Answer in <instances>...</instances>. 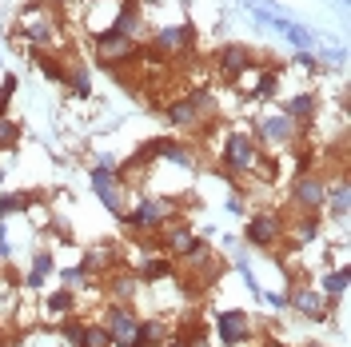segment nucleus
I'll return each mask as SVG.
<instances>
[{
    "instance_id": "obj_1",
    "label": "nucleus",
    "mask_w": 351,
    "mask_h": 347,
    "mask_svg": "<svg viewBox=\"0 0 351 347\" xmlns=\"http://www.w3.org/2000/svg\"><path fill=\"white\" fill-rule=\"evenodd\" d=\"M64 8H56V4H24L21 16H16V40L24 48H32V52H64L60 44H64V16H60Z\"/></svg>"
},
{
    "instance_id": "obj_2",
    "label": "nucleus",
    "mask_w": 351,
    "mask_h": 347,
    "mask_svg": "<svg viewBox=\"0 0 351 347\" xmlns=\"http://www.w3.org/2000/svg\"><path fill=\"white\" fill-rule=\"evenodd\" d=\"M160 116L180 132H204V124L216 116V96L208 92V88H192L188 96H180V100H168Z\"/></svg>"
},
{
    "instance_id": "obj_3",
    "label": "nucleus",
    "mask_w": 351,
    "mask_h": 347,
    "mask_svg": "<svg viewBox=\"0 0 351 347\" xmlns=\"http://www.w3.org/2000/svg\"><path fill=\"white\" fill-rule=\"evenodd\" d=\"M260 156L263 152H260V144L252 140V132L232 128V132H223V140H219V172L228 180H240V176L256 172Z\"/></svg>"
},
{
    "instance_id": "obj_4",
    "label": "nucleus",
    "mask_w": 351,
    "mask_h": 347,
    "mask_svg": "<svg viewBox=\"0 0 351 347\" xmlns=\"http://www.w3.org/2000/svg\"><path fill=\"white\" fill-rule=\"evenodd\" d=\"M176 216H180V200H172V195H140L128 212H124L120 224L128 232H136V236H144V232H160Z\"/></svg>"
},
{
    "instance_id": "obj_5",
    "label": "nucleus",
    "mask_w": 351,
    "mask_h": 347,
    "mask_svg": "<svg viewBox=\"0 0 351 347\" xmlns=\"http://www.w3.org/2000/svg\"><path fill=\"white\" fill-rule=\"evenodd\" d=\"M92 56H96V64L108 68V72H128V64H136L144 56V44L108 28V32H96L92 36Z\"/></svg>"
},
{
    "instance_id": "obj_6",
    "label": "nucleus",
    "mask_w": 351,
    "mask_h": 347,
    "mask_svg": "<svg viewBox=\"0 0 351 347\" xmlns=\"http://www.w3.org/2000/svg\"><path fill=\"white\" fill-rule=\"evenodd\" d=\"M328 172H295L287 188L291 216H324V200H328Z\"/></svg>"
},
{
    "instance_id": "obj_7",
    "label": "nucleus",
    "mask_w": 351,
    "mask_h": 347,
    "mask_svg": "<svg viewBox=\"0 0 351 347\" xmlns=\"http://www.w3.org/2000/svg\"><path fill=\"white\" fill-rule=\"evenodd\" d=\"M300 132H304V124H295L287 112H267V116L256 120L252 140L260 144V152H284V148L300 144Z\"/></svg>"
},
{
    "instance_id": "obj_8",
    "label": "nucleus",
    "mask_w": 351,
    "mask_h": 347,
    "mask_svg": "<svg viewBox=\"0 0 351 347\" xmlns=\"http://www.w3.org/2000/svg\"><path fill=\"white\" fill-rule=\"evenodd\" d=\"M243 239L252 252H276L280 243L287 239V219L271 208H260L247 216V228H243Z\"/></svg>"
},
{
    "instance_id": "obj_9",
    "label": "nucleus",
    "mask_w": 351,
    "mask_h": 347,
    "mask_svg": "<svg viewBox=\"0 0 351 347\" xmlns=\"http://www.w3.org/2000/svg\"><path fill=\"white\" fill-rule=\"evenodd\" d=\"M88 184H92V192H96L100 208H104L108 216L124 219V212H128V200H132V188L116 184L112 168H104V164H92V172H88Z\"/></svg>"
},
{
    "instance_id": "obj_10",
    "label": "nucleus",
    "mask_w": 351,
    "mask_h": 347,
    "mask_svg": "<svg viewBox=\"0 0 351 347\" xmlns=\"http://www.w3.org/2000/svg\"><path fill=\"white\" fill-rule=\"evenodd\" d=\"M260 64L252 44H219L216 48V76L223 84H236L240 76H247L252 68Z\"/></svg>"
},
{
    "instance_id": "obj_11",
    "label": "nucleus",
    "mask_w": 351,
    "mask_h": 347,
    "mask_svg": "<svg viewBox=\"0 0 351 347\" xmlns=\"http://www.w3.org/2000/svg\"><path fill=\"white\" fill-rule=\"evenodd\" d=\"M216 339L223 347H243L256 339V320L243 307H219L216 311Z\"/></svg>"
},
{
    "instance_id": "obj_12",
    "label": "nucleus",
    "mask_w": 351,
    "mask_h": 347,
    "mask_svg": "<svg viewBox=\"0 0 351 347\" xmlns=\"http://www.w3.org/2000/svg\"><path fill=\"white\" fill-rule=\"evenodd\" d=\"M284 296H287V307H291V311H300V315L311 320V324H324V320L331 315V307H335L328 296H319V291H315V283H291Z\"/></svg>"
},
{
    "instance_id": "obj_13",
    "label": "nucleus",
    "mask_w": 351,
    "mask_h": 347,
    "mask_svg": "<svg viewBox=\"0 0 351 347\" xmlns=\"http://www.w3.org/2000/svg\"><path fill=\"white\" fill-rule=\"evenodd\" d=\"M100 291H104L108 304H116V307H136V296H140V276H136V267L116 263L108 276L100 280Z\"/></svg>"
},
{
    "instance_id": "obj_14",
    "label": "nucleus",
    "mask_w": 351,
    "mask_h": 347,
    "mask_svg": "<svg viewBox=\"0 0 351 347\" xmlns=\"http://www.w3.org/2000/svg\"><path fill=\"white\" fill-rule=\"evenodd\" d=\"M148 144H152L156 160L180 164V168H188V172H199V168H204V152H199L196 144H188V140H176V136H156V140H148Z\"/></svg>"
},
{
    "instance_id": "obj_15",
    "label": "nucleus",
    "mask_w": 351,
    "mask_h": 347,
    "mask_svg": "<svg viewBox=\"0 0 351 347\" xmlns=\"http://www.w3.org/2000/svg\"><path fill=\"white\" fill-rule=\"evenodd\" d=\"M232 88H240L252 104H263L280 92V64H256L247 76H240Z\"/></svg>"
},
{
    "instance_id": "obj_16",
    "label": "nucleus",
    "mask_w": 351,
    "mask_h": 347,
    "mask_svg": "<svg viewBox=\"0 0 351 347\" xmlns=\"http://www.w3.org/2000/svg\"><path fill=\"white\" fill-rule=\"evenodd\" d=\"M100 324L108 327L112 347H136V335H140V315H136L132 307L108 304V307H104V320H100Z\"/></svg>"
},
{
    "instance_id": "obj_17",
    "label": "nucleus",
    "mask_w": 351,
    "mask_h": 347,
    "mask_svg": "<svg viewBox=\"0 0 351 347\" xmlns=\"http://www.w3.org/2000/svg\"><path fill=\"white\" fill-rule=\"evenodd\" d=\"M144 0H116V16H112V32H120V36H132V40H140V32H144Z\"/></svg>"
},
{
    "instance_id": "obj_18",
    "label": "nucleus",
    "mask_w": 351,
    "mask_h": 347,
    "mask_svg": "<svg viewBox=\"0 0 351 347\" xmlns=\"http://www.w3.org/2000/svg\"><path fill=\"white\" fill-rule=\"evenodd\" d=\"M348 208H351V184L348 172H335V180H328V200H324V216L335 224H348Z\"/></svg>"
},
{
    "instance_id": "obj_19",
    "label": "nucleus",
    "mask_w": 351,
    "mask_h": 347,
    "mask_svg": "<svg viewBox=\"0 0 351 347\" xmlns=\"http://www.w3.org/2000/svg\"><path fill=\"white\" fill-rule=\"evenodd\" d=\"M116 263H120V260H116V252H112L108 243H96V248H88V252H84V260L76 263V267H80L92 283H100Z\"/></svg>"
},
{
    "instance_id": "obj_20",
    "label": "nucleus",
    "mask_w": 351,
    "mask_h": 347,
    "mask_svg": "<svg viewBox=\"0 0 351 347\" xmlns=\"http://www.w3.org/2000/svg\"><path fill=\"white\" fill-rule=\"evenodd\" d=\"M348 283H351V267H348V263H335V267H328V272H319L315 291H319V296H328L331 304H343Z\"/></svg>"
},
{
    "instance_id": "obj_21",
    "label": "nucleus",
    "mask_w": 351,
    "mask_h": 347,
    "mask_svg": "<svg viewBox=\"0 0 351 347\" xmlns=\"http://www.w3.org/2000/svg\"><path fill=\"white\" fill-rule=\"evenodd\" d=\"M136 276H140V283L172 280V276H176V260L168 256V252H148L144 260L136 263Z\"/></svg>"
},
{
    "instance_id": "obj_22",
    "label": "nucleus",
    "mask_w": 351,
    "mask_h": 347,
    "mask_svg": "<svg viewBox=\"0 0 351 347\" xmlns=\"http://www.w3.org/2000/svg\"><path fill=\"white\" fill-rule=\"evenodd\" d=\"M295 124H311L315 120V112H319V92H295V96H287L284 100V108Z\"/></svg>"
},
{
    "instance_id": "obj_23",
    "label": "nucleus",
    "mask_w": 351,
    "mask_h": 347,
    "mask_svg": "<svg viewBox=\"0 0 351 347\" xmlns=\"http://www.w3.org/2000/svg\"><path fill=\"white\" fill-rule=\"evenodd\" d=\"M52 272H56L52 252H48V248H36V252H32V263H28V272H24V287H28V291H40L44 280H48Z\"/></svg>"
},
{
    "instance_id": "obj_24",
    "label": "nucleus",
    "mask_w": 351,
    "mask_h": 347,
    "mask_svg": "<svg viewBox=\"0 0 351 347\" xmlns=\"http://www.w3.org/2000/svg\"><path fill=\"white\" fill-rule=\"evenodd\" d=\"M291 248H311L324 236V216H291Z\"/></svg>"
},
{
    "instance_id": "obj_25",
    "label": "nucleus",
    "mask_w": 351,
    "mask_h": 347,
    "mask_svg": "<svg viewBox=\"0 0 351 347\" xmlns=\"http://www.w3.org/2000/svg\"><path fill=\"white\" fill-rule=\"evenodd\" d=\"M172 339V324L168 320H160V315H148V320H140V335H136V347H160Z\"/></svg>"
},
{
    "instance_id": "obj_26",
    "label": "nucleus",
    "mask_w": 351,
    "mask_h": 347,
    "mask_svg": "<svg viewBox=\"0 0 351 347\" xmlns=\"http://www.w3.org/2000/svg\"><path fill=\"white\" fill-rule=\"evenodd\" d=\"M36 204H40V195L36 192H0V219L21 216V212L36 208Z\"/></svg>"
},
{
    "instance_id": "obj_27",
    "label": "nucleus",
    "mask_w": 351,
    "mask_h": 347,
    "mask_svg": "<svg viewBox=\"0 0 351 347\" xmlns=\"http://www.w3.org/2000/svg\"><path fill=\"white\" fill-rule=\"evenodd\" d=\"M32 64L40 68V76L44 80H52V84H64V76H68V64L56 56V52H32Z\"/></svg>"
},
{
    "instance_id": "obj_28",
    "label": "nucleus",
    "mask_w": 351,
    "mask_h": 347,
    "mask_svg": "<svg viewBox=\"0 0 351 347\" xmlns=\"http://www.w3.org/2000/svg\"><path fill=\"white\" fill-rule=\"evenodd\" d=\"M44 311H48L52 320H64V315H72V311H76V291H68V287H56V291L44 300Z\"/></svg>"
},
{
    "instance_id": "obj_29",
    "label": "nucleus",
    "mask_w": 351,
    "mask_h": 347,
    "mask_svg": "<svg viewBox=\"0 0 351 347\" xmlns=\"http://www.w3.org/2000/svg\"><path fill=\"white\" fill-rule=\"evenodd\" d=\"M284 36H287V44H291V52H311V48H315V32L304 28V24H295V21H287Z\"/></svg>"
},
{
    "instance_id": "obj_30",
    "label": "nucleus",
    "mask_w": 351,
    "mask_h": 347,
    "mask_svg": "<svg viewBox=\"0 0 351 347\" xmlns=\"http://www.w3.org/2000/svg\"><path fill=\"white\" fill-rule=\"evenodd\" d=\"M64 84H68V96H72V100H88V96H92V80H88V68H68Z\"/></svg>"
},
{
    "instance_id": "obj_31",
    "label": "nucleus",
    "mask_w": 351,
    "mask_h": 347,
    "mask_svg": "<svg viewBox=\"0 0 351 347\" xmlns=\"http://www.w3.org/2000/svg\"><path fill=\"white\" fill-rule=\"evenodd\" d=\"M56 276H60V287H68V291H88V287H100V283L88 280V276L80 272V267H76V263H72V267H60Z\"/></svg>"
},
{
    "instance_id": "obj_32",
    "label": "nucleus",
    "mask_w": 351,
    "mask_h": 347,
    "mask_svg": "<svg viewBox=\"0 0 351 347\" xmlns=\"http://www.w3.org/2000/svg\"><path fill=\"white\" fill-rule=\"evenodd\" d=\"M16 144H21V124L12 116H0V156L16 152Z\"/></svg>"
},
{
    "instance_id": "obj_33",
    "label": "nucleus",
    "mask_w": 351,
    "mask_h": 347,
    "mask_svg": "<svg viewBox=\"0 0 351 347\" xmlns=\"http://www.w3.org/2000/svg\"><path fill=\"white\" fill-rule=\"evenodd\" d=\"M80 347H112L108 327L100 324V320H92V324H84V339H80Z\"/></svg>"
},
{
    "instance_id": "obj_34",
    "label": "nucleus",
    "mask_w": 351,
    "mask_h": 347,
    "mask_svg": "<svg viewBox=\"0 0 351 347\" xmlns=\"http://www.w3.org/2000/svg\"><path fill=\"white\" fill-rule=\"evenodd\" d=\"M84 324H88V320H80L76 311H72V315H64V320H60V335H64V344L80 347V339H84Z\"/></svg>"
},
{
    "instance_id": "obj_35",
    "label": "nucleus",
    "mask_w": 351,
    "mask_h": 347,
    "mask_svg": "<svg viewBox=\"0 0 351 347\" xmlns=\"http://www.w3.org/2000/svg\"><path fill=\"white\" fill-rule=\"evenodd\" d=\"M12 260V236H8V224L0 219V267Z\"/></svg>"
},
{
    "instance_id": "obj_36",
    "label": "nucleus",
    "mask_w": 351,
    "mask_h": 347,
    "mask_svg": "<svg viewBox=\"0 0 351 347\" xmlns=\"http://www.w3.org/2000/svg\"><path fill=\"white\" fill-rule=\"evenodd\" d=\"M260 304L276 307V311H287V296L284 291H260Z\"/></svg>"
},
{
    "instance_id": "obj_37",
    "label": "nucleus",
    "mask_w": 351,
    "mask_h": 347,
    "mask_svg": "<svg viewBox=\"0 0 351 347\" xmlns=\"http://www.w3.org/2000/svg\"><path fill=\"white\" fill-rule=\"evenodd\" d=\"M223 208H228L232 216H243V212H247V208H243V195H240V188H232V195L223 200Z\"/></svg>"
},
{
    "instance_id": "obj_38",
    "label": "nucleus",
    "mask_w": 351,
    "mask_h": 347,
    "mask_svg": "<svg viewBox=\"0 0 351 347\" xmlns=\"http://www.w3.org/2000/svg\"><path fill=\"white\" fill-rule=\"evenodd\" d=\"M48 4H56V8H68V4H72V0H48Z\"/></svg>"
},
{
    "instance_id": "obj_39",
    "label": "nucleus",
    "mask_w": 351,
    "mask_h": 347,
    "mask_svg": "<svg viewBox=\"0 0 351 347\" xmlns=\"http://www.w3.org/2000/svg\"><path fill=\"white\" fill-rule=\"evenodd\" d=\"M160 347H184V344H180V339H176V335H172V339H168V344H160Z\"/></svg>"
},
{
    "instance_id": "obj_40",
    "label": "nucleus",
    "mask_w": 351,
    "mask_h": 347,
    "mask_svg": "<svg viewBox=\"0 0 351 347\" xmlns=\"http://www.w3.org/2000/svg\"><path fill=\"white\" fill-rule=\"evenodd\" d=\"M304 347H324V344H319V339H311V344H304Z\"/></svg>"
}]
</instances>
